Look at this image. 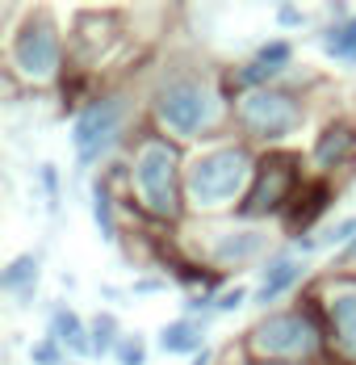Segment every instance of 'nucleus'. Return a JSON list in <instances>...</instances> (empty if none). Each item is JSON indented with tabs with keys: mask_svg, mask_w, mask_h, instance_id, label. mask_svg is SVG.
<instances>
[{
	"mask_svg": "<svg viewBox=\"0 0 356 365\" xmlns=\"http://www.w3.org/2000/svg\"><path fill=\"white\" fill-rule=\"evenodd\" d=\"M335 264H340V269H352V273H356V244L348 248V252H340V260H335Z\"/></svg>",
	"mask_w": 356,
	"mask_h": 365,
	"instance_id": "28",
	"label": "nucleus"
},
{
	"mask_svg": "<svg viewBox=\"0 0 356 365\" xmlns=\"http://www.w3.org/2000/svg\"><path fill=\"white\" fill-rule=\"evenodd\" d=\"M38 181H42V193H46V202L51 206H59V168L46 160V164H38Z\"/></svg>",
	"mask_w": 356,
	"mask_h": 365,
	"instance_id": "25",
	"label": "nucleus"
},
{
	"mask_svg": "<svg viewBox=\"0 0 356 365\" xmlns=\"http://www.w3.org/2000/svg\"><path fill=\"white\" fill-rule=\"evenodd\" d=\"M206 331H210V319H193V315H177L172 324H164L155 344L172 357H197L206 349Z\"/></svg>",
	"mask_w": 356,
	"mask_h": 365,
	"instance_id": "17",
	"label": "nucleus"
},
{
	"mask_svg": "<svg viewBox=\"0 0 356 365\" xmlns=\"http://www.w3.org/2000/svg\"><path fill=\"white\" fill-rule=\"evenodd\" d=\"M30 361L34 365H68V349L55 336H42V340L30 344Z\"/></svg>",
	"mask_w": 356,
	"mask_h": 365,
	"instance_id": "23",
	"label": "nucleus"
},
{
	"mask_svg": "<svg viewBox=\"0 0 356 365\" xmlns=\"http://www.w3.org/2000/svg\"><path fill=\"white\" fill-rule=\"evenodd\" d=\"M71 365H84V361H71Z\"/></svg>",
	"mask_w": 356,
	"mask_h": 365,
	"instance_id": "33",
	"label": "nucleus"
},
{
	"mask_svg": "<svg viewBox=\"0 0 356 365\" xmlns=\"http://www.w3.org/2000/svg\"><path fill=\"white\" fill-rule=\"evenodd\" d=\"M327 365H344V361H335V357H331V361H327Z\"/></svg>",
	"mask_w": 356,
	"mask_h": 365,
	"instance_id": "32",
	"label": "nucleus"
},
{
	"mask_svg": "<svg viewBox=\"0 0 356 365\" xmlns=\"http://www.w3.org/2000/svg\"><path fill=\"white\" fill-rule=\"evenodd\" d=\"M251 302V290L248 286H231V290L218 294V315H231V311H244Z\"/></svg>",
	"mask_w": 356,
	"mask_h": 365,
	"instance_id": "24",
	"label": "nucleus"
},
{
	"mask_svg": "<svg viewBox=\"0 0 356 365\" xmlns=\"http://www.w3.org/2000/svg\"><path fill=\"white\" fill-rule=\"evenodd\" d=\"M298 72V51L289 38H268L251 51L239 68H231L226 76V88L239 97V93H251V88H273V84H289V76Z\"/></svg>",
	"mask_w": 356,
	"mask_h": 365,
	"instance_id": "11",
	"label": "nucleus"
},
{
	"mask_svg": "<svg viewBox=\"0 0 356 365\" xmlns=\"http://www.w3.org/2000/svg\"><path fill=\"white\" fill-rule=\"evenodd\" d=\"M214 357H218V353H214L210 344H206V349H201V353H197V357H193L189 365H214Z\"/></svg>",
	"mask_w": 356,
	"mask_h": 365,
	"instance_id": "30",
	"label": "nucleus"
},
{
	"mask_svg": "<svg viewBox=\"0 0 356 365\" xmlns=\"http://www.w3.org/2000/svg\"><path fill=\"white\" fill-rule=\"evenodd\" d=\"M277 252L273 248V235L256 222H214L201 231V248H197V260H206L218 273H239V269H260L268 256Z\"/></svg>",
	"mask_w": 356,
	"mask_h": 365,
	"instance_id": "9",
	"label": "nucleus"
},
{
	"mask_svg": "<svg viewBox=\"0 0 356 365\" xmlns=\"http://www.w3.org/2000/svg\"><path fill=\"white\" fill-rule=\"evenodd\" d=\"M273 17H277L281 30H302V26H306V9H298V4H277Z\"/></svg>",
	"mask_w": 356,
	"mask_h": 365,
	"instance_id": "26",
	"label": "nucleus"
},
{
	"mask_svg": "<svg viewBox=\"0 0 356 365\" xmlns=\"http://www.w3.org/2000/svg\"><path fill=\"white\" fill-rule=\"evenodd\" d=\"M164 290H168V277H159V273H151V277H135V286H130L135 298H151V294H164Z\"/></svg>",
	"mask_w": 356,
	"mask_h": 365,
	"instance_id": "27",
	"label": "nucleus"
},
{
	"mask_svg": "<svg viewBox=\"0 0 356 365\" xmlns=\"http://www.w3.org/2000/svg\"><path fill=\"white\" fill-rule=\"evenodd\" d=\"M88 336H93V357H113L126 331H122V324H117L113 311H97V315L88 319Z\"/></svg>",
	"mask_w": 356,
	"mask_h": 365,
	"instance_id": "20",
	"label": "nucleus"
},
{
	"mask_svg": "<svg viewBox=\"0 0 356 365\" xmlns=\"http://www.w3.org/2000/svg\"><path fill=\"white\" fill-rule=\"evenodd\" d=\"M101 298H105V302H113V307H117V302H122L126 294L117 290V286H101Z\"/></svg>",
	"mask_w": 356,
	"mask_h": 365,
	"instance_id": "29",
	"label": "nucleus"
},
{
	"mask_svg": "<svg viewBox=\"0 0 356 365\" xmlns=\"http://www.w3.org/2000/svg\"><path fill=\"white\" fill-rule=\"evenodd\" d=\"M319 51L323 59L340 63V68H356V13L344 21H327L319 30Z\"/></svg>",
	"mask_w": 356,
	"mask_h": 365,
	"instance_id": "19",
	"label": "nucleus"
},
{
	"mask_svg": "<svg viewBox=\"0 0 356 365\" xmlns=\"http://www.w3.org/2000/svg\"><path fill=\"white\" fill-rule=\"evenodd\" d=\"M117 193L109 189L101 177L93 181V189H88V210H93V227H97V235H101V244H109V248H117L122 244V222H117Z\"/></svg>",
	"mask_w": 356,
	"mask_h": 365,
	"instance_id": "18",
	"label": "nucleus"
},
{
	"mask_svg": "<svg viewBox=\"0 0 356 365\" xmlns=\"http://www.w3.org/2000/svg\"><path fill=\"white\" fill-rule=\"evenodd\" d=\"M323 311H327V340L331 357L344 365H356V273L352 269H331L319 286Z\"/></svg>",
	"mask_w": 356,
	"mask_h": 365,
	"instance_id": "10",
	"label": "nucleus"
},
{
	"mask_svg": "<svg viewBox=\"0 0 356 365\" xmlns=\"http://www.w3.org/2000/svg\"><path fill=\"white\" fill-rule=\"evenodd\" d=\"M222 365H251L248 357H239V361H222Z\"/></svg>",
	"mask_w": 356,
	"mask_h": 365,
	"instance_id": "31",
	"label": "nucleus"
},
{
	"mask_svg": "<svg viewBox=\"0 0 356 365\" xmlns=\"http://www.w3.org/2000/svg\"><path fill=\"white\" fill-rule=\"evenodd\" d=\"M135 97L122 88H97L84 97V106L71 113V151H75V177L88 168H105L117 151L135 143Z\"/></svg>",
	"mask_w": 356,
	"mask_h": 365,
	"instance_id": "5",
	"label": "nucleus"
},
{
	"mask_svg": "<svg viewBox=\"0 0 356 365\" xmlns=\"http://www.w3.org/2000/svg\"><path fill=\"white\" fill-rule=\"evenodd\" d=\"M306 164H310V177H327V181H340L344 173L356 168V118H327L315 135V143L306 151Z\"/></svg>",
	"mask_w": 356,
	"mask_h": 365,
	"instance_id": "12",
	"label": "nucleus"
},
{
	"mask_svg": "<svg viewBox=\"0 0 356 365\" xmlns=\"http://www.w3.org/2000/svg\"><path fill=\"white\" fill-rule=\"evenodd\" d=\"M231 118L235 93L226 88V76L201 63H172L147 88V126L180 147L231 139Z\"/></svg>",
	"mask_w": 356,
	"mask_h": 365,
	"instance_id": "1",
	"label": "nucleus"
},
{
	"mask_svg": "<svg viewBox=\"0 0 356 365\" xmlns=\"http://www.w3.org/2000/svg\"><path fill=\"white\" fill-rule=\"evenodd\" d=\"M340 197V181H327V177H310L306 189L293 197V206L285 210V240H302V235H319V222L327 219V210L335 206Z\"/></svg>",
	"mask_w": 356,
	"mask_h": 365,
	"instance_id": "14",
	"label": "nucleus"
},
{
	"mask_svg": "<svg viewBox=\"0 0 356 365\" xmlns=\"http://www.w3.org/2000/svg\"><path fill=\"white\" fill-rule=\"evenodd\" d=\"M46 336H55L63 349H68L75 361H88L93 357V336H88V319L80 311H71L68 302H55L51 307V319H46Z\"/></svg>",
	"mask_w": 356,
	"mask_h": 365,
	"instance_id": "16",
	"label": "nucleus"
},
{
	"mask_svg": "<svg viewBox=\"0 0 356 365\" xmlns=\"http://www.w3.org/2000/svg\"><path fill=\"white\" fill-rule=\"evenodd\" d=\"M38 282H42V252H21L0 269V290L13 307H34Z\"/></svg>",
	"mask_w": 356,
	"mask_h": 365,
	"instance_id": "15",
	"label": "nucleus"
},
{
	"mask_svg": "<svg viewBox=\"0 0 356 365\" xmlns=\"http://www.w3.org/2000/svg\"><path fill=\"white\" fill-rule=\"evenodd\" d=\"M126 160H130V206L151 227H184V219H189V202H184L189 151L164 139L155 126H139Z\"/></svg>",
	"mask_w": 356,
	"mask_h": 365,
	"instance_id": "3",
	"label": "nucleus"
},
{
	"mask_svg": "<svg viewBox=\"0 0 356 365\" xmlns=\"http://www.w3.org/2000/svg\"><path fill=\"white\" fill-rule=\"evenodd\" d=\"M256 164H260V151L244 139H235V135L197 147L184 164L189 215H201V219L235 215L248 197L251 181H256Z\"/></svg>",
	"mask_w": 356,
	"mask_h": 365,
	"instance_id": "4",
	"label": "nucleus"
},
{
	"mask_svg": "<svg viewBox=\"0 0 356 365\" xmlns=\"http://www.w3.org/2000/svg\"><path fill=\"white\" fill-rule=\"evenodd\" d=\"M306 122H310L306 93L293 84H273V88H251L235 97L231 130L256 151H281L293 135L306 130Z\"/></svg>",
	"mask_w": 356,
	"mask_h": 365,
	"instance_id": "6",
	"label": "nucleus"
},
{
	"mask_svg": "<svg viewBox=\"0 0 356 365\" xmlns=\"http://www.w3.org/2000/svg\"><path fill=\"white\" fill-rule=\"evenodd\" d=\"M310 181V164L298 151H260L256 164V181H251L244 206L235 210L239 222H268V219H285V210L293 206V197L306 189Z\"/></svg>",
	"mask_w": 356,
	"mask_h": 365,
	"instance_id": "8",
	"label": "nucleus"
},
{
	"mask_svg": "<svg viewBox=\"0 0 356 365\" xmlns=\"http://www.w3.org/2000/svg\"><path fill=\"white\" fill-rule=\"evenodd\" d=\"M306 273H310V260H306V256L293 252L289 244L277 248V252L260 264V282H256V290H251V307H260L264 315L277 311V302L298 290V286L306 282Z\"/></svg>",
	"mask_w": 356,
	"mask_h": 365,
	"instance_id": "13",
	"label": "nucleus"
},
{
	"mask_svg": "<svg viewBox=\"0 0 356 365\" xmlns=\"http://www.w3.org/2000/svg\"><path fill=\"white\" fill-rule=\"evenodd\" d=\"M319 244H323V248H335V252H348V248L356 244V215L335 219L327 231H319Z\"/></svg>",
	"mask_w": 356,
	"mask_h": 365,
	"instance_id": "21",
	"label": "nucleus"
},
{
	"mask_svg": "<svg viewBox=\"0 0 356 365\" xmlns=\"http://www.w3.org/2000/svg\"><path fill=\"white\" fill-rule=\"evenodd\" d=\"M113 361L117 365H147V336L142 331H126L122 344H117V353H113Z\"/></svg>",
	"mask_w": 356,
	"mask_h": 365,
	"instance_id": "22",
	"label": "nucleus"
},
{
	"mask_svg": "<svg viewBox=\"0 0 356 365\" xmlns=\"http://www.w3.org/2000/svg\"><path fill=\"white\" fill-rule=\"evenodd\" d=\"M239 353L251 365H327L331 340H327V311H323L319 290L260 315L244 331Z\"/></svg>",
	"mask_w": 356,
	"mask_h": 365,
	"instance_id": "2",
	"label": "nucleus"
},
{
	"mask_svg": "<svg viewBox=\"0 0 356 365\" xmlns=\"http://www.w3.org/2000/svg\"><path fill=\"white\" fill-rule=\"evenodd\" d=\"M68 68L71 51L55 13L51 9H26V17L9 30V42H4V72L21 80L26 88H46V84L63 80Z\"/></svg>",
	"mask_w": 356,
	"mask_h": 365,
	"instance_id": "7",
	"label": "nucleus"
}]
</instances>
